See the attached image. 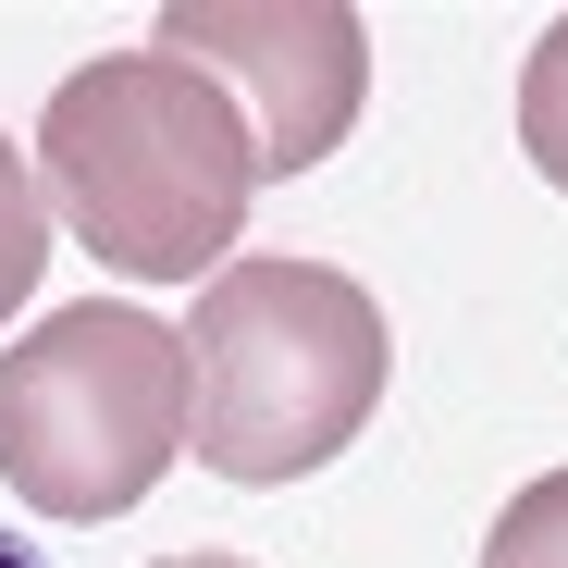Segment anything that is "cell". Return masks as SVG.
I'll return each instance as SVG.
<instances>
[{
  "mask_svg": "<svg viewBox=\"0 0 568 568\" xmlns=\"http://www.w3.org/2000/svg\"><path fill=\"white\" fill-rule=\"evenodd\" d=\"M0 568H50V556H38V544H13V531H0Z\"/></svg>",
  "mask_w": 568,
  "mask_h": 568,
  "instance_id": "9c48e42d",
  "label": "cell"
},
{
  "mask_svg": "<svg viewBox=\"0 0 568 568\" xmlns=\"http://www.w3.org/2000/svg\"><path fill=\"white\" fill-rule=\"evenodd\" d=\"M149 50L199 62L235 100V124L260 149V185L334 161L358 100H371V26L346 13V0H173Z\"/></svg>",
  "mask_w": 568,
  "mask_h": 568,
  "instance_id": "277c9868",
  "label": "cell"
},
{
  "mask_svg": "<svg viewBox=\"0 0 568 568\" xmlns=\"http://www.w3.org/2000/svg\"><path fill=\"white\" fill-rule=\"evenodd\" d=\"M483 568H568V469H544V483H519V495L495 507Z\"/></svg>",
  "mask_w": 568,
  "mask_h": 568,
  "instance_id": "52a82bcc",
  "label": "cell"
},
{
  "mask_svg": "<svg viewBox=\"0 0 568 568\" xmlns=\"http://www.w3.org/2000/svg\"><path fill=\"white\" fill-rule=\"evenodd\" d=\"M38 199H50V223L87 260H112L136 284H199L247 235L260 149H247L235 100L199 62L112 50V62H74L50 87V112H38Z\"/></svg>",
  "mask_w": 568,
  "mask_h": 568,
  "instance_id": "6da1fadb",
  "label": "cell"
},
{
  "mask_svg": "<svg viewBox=\"0 0 568 568\" xmlns=\"http://www.w3.org/2000/svg\"><path fill=\"white\" fill-rule=\"evenodd\" d=\"M384 297L334 260H223L185 322V445L223 483H310L384 408Z\"/></svg>",
  "mask_w": 568,
  "mask_h": 568,
  "instance_id": "7a4b0ae2",
  "label": "cell"
},
{
  "mask_svg": "<svg viewBox=\"0 0 568 568\" xmlns=\"http://www.w3.org/2000/svg\"><path fill=\"white\" fill-rule=\"evenodd\" d=\"M161 568H247V556H223V544H185V556H161Z\"/></svg>",
  "mask_w": 568,
  "mask_h": 568,
  "instance_id": "ba28073f",
  "label": "cell"
},
{
  "mask_svg": "<svg viewBox=\"0 0 568 568\" xmlns=\"http://www.w3.org/2000/svg\"><path fill=\"white\" fill-rule=\"evenodd\" d=\"M185 457V334L149 310H50L0 346V483L38 519H124Z\"/></svg>",
  "mask_w": 568,
  "mask_h": 568,
  "instance_id": "3957f363",
  "label": "cell"
},
{
  "mask_svg": "<svg viewBox=\"0 0 568 568\" xmlns=\"http://www.w3.org/2000/svg\"><path fill=\"white\" fill-rule=\"evenodd\" d=\"M38 272H50V199H38L26 149L0 136V322H13V310L38 297Z\"/></svg>",
  "mask_w": 568,
  "mask_h": 568,
  "instance_id": "8992f818",
  "label": "cell"
},
{
  "mask_svg": "<svg viewBox=\"0 0 568 568\" xmlns=\"http://www.w3.org/2000/svg\"><path fill=\"white\" fill-rule=\"evenodd\" d=\"M519 149H531V173L568 199V13L531 38V62H519Z\"/></svg>",
  "mask_w": 568,
  "mask_h": 568,
  "instance_id": "5b68a950",
  "label": "cell"
}]
</instances>
